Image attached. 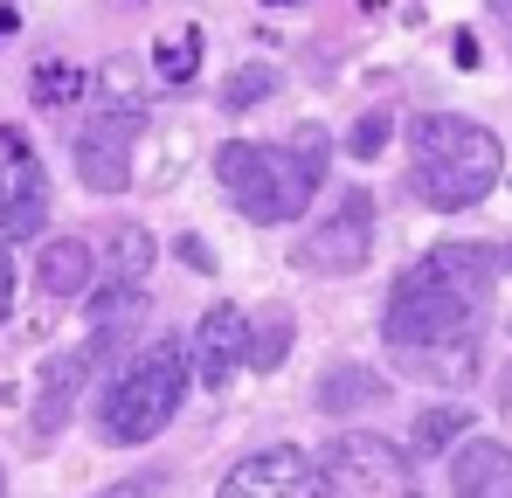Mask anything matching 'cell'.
Returning a JSON list of instances; mask_svg holds the SVG:
<instances>
[{"mask_svg":"<svg viewBox=\"0 0 512 498\" xmlns=\"http://www.w3.org/2000/svg\"><path fill=\"white\" fill-rule=\"evenodd\" d=\"M77 97H84V70H77V63H42V70H35V104L63 111V104H77Z\"/></svg>","mask_w":512,"mask_h":498,"instance_id":"obj_20","label":"cell"},{"mask_svg":"<svg viewBox=\"0 0 512 498\" xmlns=\"http://www.w3.org/2000/svg\"><path fill=\"white\" fill-rule=\"evenodd\" d=\"M180 256H187V263H194V270H215V256H208V249H201V236H180Z\"/></svg>","mask_w":512,"mask_h":498,"instance_id":"obj_24","label":"cell"},{"mask_svg":"<svg viewBox=\"0 0 512 498\" xmlns=\"http://www.w3.org/2000/svg\"><path fill=\"white\" fill-rule=\"evenodd\" d=\"M250 367V319L236 305H215L194 332V381L201 388H229V374Z\"/></svg>","mask_w":512,"mask_h":498,"instance_id":"obj_10","label":"cell"},{"mask_svg":"<svg viewBox=\"0 0 512 498\" xmlns=\"http://www.w3.org/2000/svg\"><path fill=\"white\" fill-rule=\"evenodd\" d=\"M388 132H395V118H388V111H367V118L346 132V153H353V160H381V153H388Z\"/></svg>","mask_w":512,"mask_h":498,"instance_id":"obj_21","label":"cell"},{"mask_svg":"<svg viewBox=\"0 0 512 498\" xmlns=\"http://www.w3.org/2000/svg\"><path fill=\"white\" fill-rule=\"evenodd\" d=\"M291 312H270V319H256L250 326V367H284V353H291Z\"/></svg>","mask_w":512,"mask_h":498,"instance_id":"obj_19","label":"cell"},{"mask_svg":"<svg viewBox=\"0 0 512 498\" xmlns=\"http://www.w3.org/2000/svg\"><path fill=\"white\" fill-rule=\"evenodd\" d=\"M0 139H7V166H0V243H28L49 222V180H42V166L21 153V132H0Z\"/></svg>","mask_w":512,"mask_h":498,"instance_id":"obj_9","label":"cell"},{"mask_svg":"<svg viewBox=\"0 0 512 498\" xmlns=\"http://www.w3.org/2000/svg\"><path fill=\"white\" fill-rule=\"evenodd\" d=\"M374 402H388V381L367 374V367H333L319 381V409L326 415H353V409H374Z\"/></svg>","mask_w":512,"mask_h":498,"instance_id":"obj_15","label":"cell"},{"mask_svg":"<svg viewBox=\"0 0 512 498\" xmlns=\"http://www.w3.org/2000/svg\"><path fill=\"white\" fill-rule=\"evenodd\" d=\"M277 70H270V63H243V70H236V77H229V90H222V104H229V111H256V104H270V97H277Z\"/></svg>","mask_w":512,"mask_h":498,"instance_id":"obj_18","label":"cell"},{"mask_svg":"<svg viewBox=\"0 0 512 498\" xmlns=\"http://www.w3.org/2000/svg\"><path fill=\"white\" fill-rule=\"evenodd\" d=\"M0 492H7V485H0Z\"/></svg>","mask_w":512,"mask_h":498,"instance_id":"obj_28","label":"cell"},{"mask_svg":"<svg viewBox=\"0 0 512 498\" xmlns=\"http://www.w3.org/2000/svg\"><path fill=\"white\" fill-rule=\"evenodd\" d=\"M194 63H201V35H194V28H187L180 42H160V77H167V83H187V77H194Z\"/></svg>","mask_w":512,"mask_h":498,"instance_id":"obj_22","label":"cell"},{"mask_svg":"<svg viewBox=\"0 0 512 498\" xmlns=\"http://www.w3.org/2000/svg\"><path fill=\"white\" fill-rule=\"evenodd\" d=\"M326 160H333V132H326V125H298V132L284 139V201H291V222H298L305 201L319 194Z\"/></svg>","mask_w":512,"mask_h":498,"instance_id":"obj_13","label":"cell"},{"mask_svg":"<svg viewBox=\"0 0 512 498\" xmlns=\"http://www.w3.org/2000/svg\"><path fill=\"white\" fill-rule=\"evenodd\" d=\"M35 284H42L49 298H77V291H90V243H77V236L42 243V256H35Z\"/></svg>","mask_w":512,"mask_h":498,"instance_id":"obj_14","label":"cell"},{"mask_svg":"<svg viewBox=\"0 0 512 498\" xmlns=\"http://www.w3.org/2000/svg\"><path fill=\"white\" fill-rule=\"evenodd\" d=\"M270 7H277V0H270Z\"/></svg>","mask_w":512,"mask_h":498,"instance_id":"obj_27","label":"cell"},{"mask_svg":"<svg viewBox=\"0 0 512 498\" xmlns=\"http://www.w3.org/2000/svg\"><path fill=\"white\" fill-rule=\"evenodd\" d=\"M153 270V236L139 229V222H125L118 236H111V277H125V284H139Z\"/></svg>","mask_w":512,"mask_h":498,"instance_id":"obj_17","label":"cell"},{"mask_svg":"<svg viewBox=\"0 0 512 498\" xmlns=\"http://www.w3.org/2000/svg\"><path fill=\"white\" fill-rule=\"evenodd\" d=\"M132 139H139V111L125 104H111V111H97L84 132H77V173H84L90 194H125V180H132Z\"/></svg>","mask_w":512,"mask_h":498,"instance_id":"obj_7","label":"cell"},{"mask_svg":"<svg viewBox=\"0 0 512 498\" xmlns=\"http://www.w3.org/2000/svg\"><path fill=\"white\" fill-rule=\"evenodd\" d=\"M319 471H326V498H409V457L367 429H340L319 450Z\"/></svg>","mask_w":512,"mask_h":498,"instance_id":"obj_4","label":"cell"},{"mask_svg":"<svg viewBox=\"0 0 512 498\" xmlns=\"http://www.w3.org/2000/svg\"><path fill=\"white\" fill-rule=\"evenodd\" d=\"M215 498H326V471H319V457L277 443V450L243 457V464L222 478V492H215Z\"/></svg>","mask_w":512,"mask_h":498,"instance_id":"obj_6","label":"cell"},{"mask_svg":"<svg viewBox=\"0 0 512 498\" xmlns=\"http://www.w3.org/2000/svg\"><path fill=\"white\" fill-rule=\"evenodd\" d=\"M450 498H512V450L478 436L450 450Z\"/></svg>","mask_w":512,"mask_h":498,"instance_id":"obj_12","label":"cell"},{"mask_svg":"<svg viewBox=\"0 0 512 498\" xmlns=\"http://www.w3.org/2000/svg\"><path fill=\"white\" fill-rule=\"evenodd\" d=\"M409 173H416V194L429 208L457 215V208H478L499 173H506V146L478 125V118H457V111H423L409 125Z\"/></svg>","mask_w":512,"mask_h":498,"instance_id":"obj_2","label":"cell"},{"mask_svg":"<svg viewBox=\"0 0 512 498\" xmlns=\"http://www.w3.org/2000/svg\"><path fill=\"white\" fill-rule=\"evenodd\" d=\"M471 429V409L464 402H429L409 429V457H450V443Z\"/></svg>","mask_w":512,"mask_h":498,"instance_id":"obj_16","label":"cell"},{"mask_svg":"<svg viewBox=\"0 0 512 498\" xmlns=\"http://www.w3.org/2000/svg\"><path fill=\"white\" fill-rule=\"evenodd\" d=\"M14 312V256H7V243H0V319Z\"/></svg>","mask_w":512,"mask_h":498,"instance_id":"obj_23","label":"cell"},{"mask_svg":"<svg viewBox=\"0 0 512 498\" xmlns=\"http://www.w3.org/2000/svg\"><path fill=\"white\" fill-rule=\"evenodd\" d=\"M187 381H194V346H180V339L146 346V353H139L111 388H104L97 436H104V443H153L173 415H180Z\"/></svg>","mask_w":512,"mask_h":498,"instance_id":"obj_3","label":"cell"},{"mask_svg":"<svg viewBox=\"0 0 512 498\" xmlns=\"http://www.w3.org/2000/svg\"><path fill=\"white\" fill-rule=\"evenodd\" d=\"M506 263H512V249H506Z\"/></svg>","mask_w":512,"mask_h":498,"instance_id":"obj_26","label":"cell"},{"mask_svg":"<svg viewBox=\"0 0 512 498\" xmlns=\"http://www.w3.org/2000/svg\"><path fill=\"white\" fill-rule=\"evenodd\" d=\"M90 367H97V353L90 346H70V353H56V360H42V374H35V443H49L70 409H77V395H84Z\"/></svg>","mask_w":512,"mask_h":498,"instance_id":"obj_11","label":"cell"},{"mask_svg":"<svg viewBox=\"0 0 512 498\" xmlns=\"http://www.w3.org/2000/svg\"><path fill=\"white\" fill-rule=\"evenodd\" d=\"M492 284H499V256L485 243H443L429 249L423 263H409L388 291V312L381 332L395 353H416V346H450V339H471L485 305H492Z\"/></svg>","mask_w":512,"mask_h":498,"instance_id":"obj_1","label":"cell"},{"mask_svg":"<svg viewBox=\"0 0 512 498\" xmlns=\"http://www.w3.org/2000/svg\"><path fill=\"white\" fill-rule=\"evenodd\" d=\"M492 14L506 21V42H512V0H492Z\"/></svg>","mask_w":512,"mask_h":498,"instance_id":"obj_25","label":"cell"},{"mask_svg":"<svg viewBox=\"0 0 512 498\" xmlns=\"http://www.w3.org/2000/svg\"><path fill=\"white\" fill-rule=\"evenodd\" d=\"M367 249H374V229H367V194L353 187L340 215H333V222H319V229L305 236L298 270H312V277H353V270L367 263Z\"/></svg>","mask_w":512,"mask_h":498,"instance_id":"obj_8","label":"cell"},{"mask_svg":"<svg viewBox=\"0 0 512 498\" xmlns=\"http://www.w3.org/2000/svg\"><path fill=\"white\" fill-rule=\"evenodd\" d=\"M215 173H222V187H229V201L250 215V222H291V201H284V153H270V146H250V139H229L222 153H215Z\"/></svg>","mask_w":512,"mask_h":498,"instance_id":"obj_5","label":"cell"}]
</instances>
